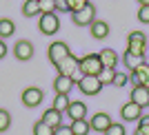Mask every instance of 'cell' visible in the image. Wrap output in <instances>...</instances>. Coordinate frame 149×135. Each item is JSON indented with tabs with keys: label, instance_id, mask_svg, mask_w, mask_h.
<instances>
[{
	"label": "cell",
	"instance_id": "cell-35",
	"mask_svg": "<svg viewBox=\"0 0 149 135\" xmlns=\"http://www.w3.org/2000/svg\"><path fill=\"white\" fill-rule=\"evenodd\" d=\"M134 135H149V126H143V124H138V129L134 131Z\"/></svg>",
	"mask_w": 149,
	"mask_h": 135
},
{
	"label": "cell",
	"instance_id": "cell-23",
	"mask_svg": "<svg viewBox=\"0 0 149 135\" xmlns=\"http://www.w3.org/2000/svg\"><path fill=\"white\" fill-rule=\"evenodd\" d=\"M113 78H116V71H113V69H102V71L98 73V80H100L102 86L113 84Z\"/></svg>",
	"mask_w": 149,
	"mask_h": 135
},
{
	"label": "cell",
	"instance_id": "cell-22",
	"mask_svg": "<svg viewBox=\"0 0 149 135\" xmlns=\"http://www.w3.org/2000/svg\"><path fill=\"white\" fill-rule=\"evenodd\" d=\"M69 104H71L69 95H56V100H54V109H56V111H60V113H67Z\"/></svg>",
	"mask_w": 149,
	"mask_h": 135
},
{
	"label": "cell",
	"instance_id": "cell-24",
	"mask_svg": "<svg viewBox=\"0 0 149 135\" xmlns=\"http://www.w3.org/2000/svg\"><path fill=\"white\" fill-rule=\"evenodd\" d=\"M127 42L129 44H147V36H145L143 31H131L129 36H127Z\"/></svg>",
	"mask_w": 149,
	"mask_h": 135
},
{
	"label": "cell",
	"instance_id": "cell-14",
	"mask_svg": "<svg viewBox=\"0 0 149 135\" xmlns=\"http://www.w3.org/2000/svg\"><path fill=\"white\" fill-rule=\"evenodd\" d=\"M98 55H100L102 67L116 71V67H118V62H120V55L116 53V51H113V49H102V51H98Z\"/></svg>",
	"mask_w": 149,
	"mask_h": 135
},
{
	"label": "cell",
	"instance_id": "cell-31",
	"mask_svg": "<svg viewBox=\"0 0 149 135\" xmlns=\"http://www.w3.org/2000/svg\"><path fill=\"white\" fill-rule=\"evenodd\" d=\"M127 131H125V124H118V122H113L109 129H107L105 135H125Z\"/></svg>",
	"mask_w": 149,
	"mask_h": 135
},
{
	"label": "cell",
	"instance_id": "cell-21",
	"mask_svg": "<svg viewBox=\"0 0 149 135\" xmlns=\"http://www.w3.org/2000/svg\"><path fill=\"white\" fill-rule=\"evenodd\" d=\"M22 16H27V18L40 16V2H36V0H25V5H22Z\"/></svg>",
	"mask_w": 149,
	"mask_h": 135
},
{
	"label": "cell",
	"instance_id": "cell-9",
	"mask_svg": "<svg viewBox=\"0 0 149 135\" xmlns=\"http://www.w3.org/2000/svg\"><path fill=\"white\" fill-rule=\"evenodd\" d=\"M129 80H131V84H134V86H147V89H149V64H147V62L131 71Z\"/></svg>",
	"mask_w": 149,
	"mask_h": 135
},
{
	"label": "cell",
	"instance_id": "cell-34",
	"mask_svg": "<svg viewBox=\"0 0 149 135\" xmlns=\"http://www.w3.org/2000/svg\"><path fill=\"white\" fill-rule=\"evenodd\" d=\"M54 135H74V133H71V129H69L67 124H62V126L54 129Z\"/></svg>",
	"mask_w": 149,
	"mask_h": 135
},
{
	"label": "cell",
	"instance_id": "cell-2",
	"mask_svg": "<svg viewBox=\"0 0 149 135\" xmlns=\"http://www.w3.org/2000/svg\"><path fill=\"white\" fill-rule=\"evenodd\" d=\"M38 29H40V33H45V36H56L58 29H60L58 13H42V16L38 18Z\"/></svg>",
	"mask_w": 149,
	"mask_h": 135
},
{
	"label": "cell",
	"instance_id": "cell-5",
	"mask_svg": "<svg viewBox=\"0 0 149 135\" xmlns=\"http://www.w3.org/2000/svg\"><path fill=\"white\" fill-rule=\"evenodd\" d=\"M20 100H22V104H25V106L36 109V106L42 104L45 93H42V89H38V86H27L25 91H22V95H20Z\"/></svg>",
	"mask_w": 149,
	"mask_h": 135
},
{
	"label": "cell",
	"instance_id": "cell-30",
	"mask_svg": "<svg viewBox=\"0 0 149 135\" xmlns=\"http://www.w3.org/2000/svg\"><path fill=\"white\" fill-rule=\"evenodd\" d=\"M129 82V75L123 73V71H116V78H113V86H118V89H123L125 84Z\"/></svg>",
	"mask_w": 149,
	"mask_h": 135
},
{
	"label": "cell",
	"instance_id": "cell-7",
	"mask_svg": "<svg viewBox=\"0 0 149 135\" xmlns=\"http://www.w3.org/2000/svg\"><path fill=\"white\" fill-rule=\"evenodd\" d=\"M78 89H80L85 95H98L105 86L100 84V80L96 78V75H85V78L78 82Z\"/></svg>",
	"mask_w": 149,
	"mask_h": 135
},
{
	"label": "cell",
	"instance_id": "cell-20",
	"mask_svg": "<svg viewBox=\"0 0 149 135\" xmlns=\"http://www.w3.org/2000/svg\"><path fill=\"white\" fill-rule=\"evenodd\" d=\"M69 129H71L74 135H89L91 133V124H89L87 120H76V122L69 124Z\"/></svg>",
	"mask_w": 149,
	"mask_h": 135
},
{
	"label": "cell",
	"instance_id": "cell-6",
	"mask_svg": "<svg viewBox=\"0 0 149 135\" xmlns=\"http://www.w3.org/2000/svg\"><path fill=\"white\" fill-rule=\"evenodd\" d=\"M58 75H67V78H74L78 71H80V58H76L74 53L71 55H67L65 60L58 64Z\"/></svg>",
	"mask_w": 149,
	"mask_h": 135
},
{
	"label": "cell",
	"instance_id": "cell-16",
	"mask_svg": "<svg viewBox=\"0 0 149 135\" xmlns=\"http://www.w3.org/2000/svg\"><path fill=\"white\" fill-rule=\"evenodd\" d=\"M40 120H42L45 124H49L51 129H58V126H62V113H60V111H56V109H54V106L45 111Z\"/></svg>",
	"mask_w": 149,
	"mask_h": 135
},
{
	"label": "cell",
	"instance_id": "cell-3",
	"mask_svg": "<svg viewBox=\"0 0 149 135\" xmlns=\"http://www.w3.org/2000/svg\"><path fill=\"white\" fill-rule=\"evenodd\" d=\"M47 55H49V62L54 64V67H58L67 55H71V51H69V44L62 42V40H56V42L49 44V49H47Z\"/></svg>",
	"mask_w": 149,
	"mask_h": 135
},
{
	"label": "cell",
	"instance_id": "cell-13",
	"mask_svg": "<svg viewBox=\"0 0 149 135\" xmlns=\"http://www.w3.org/2000/svg\"><path fill=\"white\" fill-rule=\"evenodd\" d=\"M67 115H69L71 122H76V120H87V104L80 102V100H74L67 109Z\"/></svg>",
	"mask_w": 149,
	"mask_h": 135
},
{
	"label": "cell",
	"instance_id": "cell-28",
	"mask_svg": "<svg viewBox=\"0 0 149 135\" xmlns=\"http://www.w3.org/2000/svg\"><path fill=\"white\" fill-rule=\"evenodd\" d=\"M67 5H69V13H76V11H80L82 7H87L89 0H67Z\"/></svg>",
	"mask_w": 149,
	"mask_h": 135
},
{
	"label": "cell",
	"instance_id": "cell-15",
	"mask_svg": "<svg viewBox=\"0 0 149 135\" xmlns=\"http://www.w3.org/2000/svg\"><path fill=\"white\" fill-rule=\"evenodd\" d=\"M76 82L67 75H58L56 80H54V89H56V95H69V91L74 89Z\"/></svg>",
	"mask_w": 149,
	"mask_h": 135
},
{
	"label": "cell",
	"instance_id": "cell-18",
	"mask_svg": "<svg viewBox=\"0 0 149 135\" xmlns=\"http://www.w3.org/2000/svg\"><path fill=\"white\" fill-rule=\"evenodd\" d=\"M16 33V22L11 18H0V40L13 36Z\"/></svg>",
	"mask_w": 149,
	"mask_h": 135
},
{
	"label": "cell",
	"instance_id": "cell-25",
	"mask_svg": "<svg viewBox=\"0 0 149 135\" xmlns=\"http://www.w3.org/2000/svg\"><path fill=\"white\" fill-rule=\"evenodd\" d=\"M33 135H54V129H51L49 124H45L42 120H40V122L33 124Z\"/></svg>",
	"mask_w": 149,
	"mask_h": 135
},
{
	"label": "cell",
	"instance_id": "cell-17",
	"mask_svg": "<svg viewBox=\"0 0 149 135\" xmlns=\"http://www.w3.org/2000/svg\"><path fill=\"white\" fill-rule=\"evenodd\" d=\"M89 31H91V36L96 38V40H105V38L109 36V25H107L105 20H96V22L89 27Z\"/></svg>",
	"mask_w": 149,
	"mask_h": 135
},
{
	"label": "cell",
	"instance_id": "cell-37",
	"mask_svg": "<svg viewBox=\"0 0 149 135\" xmlns=\"http://www.w3.org/2000/svg\"><path fill=\"white\" fill-rule=\"evenodd\" d=\"M140 124H143V126H149V115H143V117H140Z\"/></svg>",
	"mask_w": 149,
	"mask_h": 135
},
{
	"label": "cell",
	"instance_id": "cell-8",
	"mask_svg": "<svg viewBox=\"0 0 149 135\" xmlns=\"http://www.w3.org/2000/svg\"><path fill=\"white\" fill-rule=\"evenodd\" d=\"M120 117H123V122H140V117H143V109L134 102H127V104L120 106Z\"/></svg>",
	"mask_w": 149,
	"mask_h": 135
},
{
	"label": "cell",
	"instance_id": "cell-33",
	"mask_svg": "<svg viewBox=\"0 0 149 135\" xmlns=\"http://www.w3.org/2000/svg\"><path fill=\"white\" fill-rule=\"evenodd\" d=\"M54 2H56V13H69L67 0H54Z\"/></svg>",
	"mask_w": 149,
	"mask_h": 135
},
{
	"label": "cell",
	"instance_id": "cell-4",
	"mask_svg": "<svg viewBox=\"0 0 149 135\" xmlns=\"http://www.w3.org/2000/svg\"><path fill=\"white\" fill-rule=\"evenodd\" d=\"M71 20H74V25L76 27H91L93 22H96V7L89 2L87 7H82L80 11H76V13H71Z\"/></svg>",
	"mask_w": 149,
	"mask_h": 135
},
{
	"label": "cell",
	"instance_id": "cell-29",
	"mask_svg": "<svg viewBox=\"0 0 149 135\" xmlns=\"http://www.w3.org/2000/svg\"><path fill=\"white\" fill-rule=\"evenodd\" d=\"M42 13H56V2L54 0H40V16Z\"/></svg>",
	"mask_w": 149,
	"mask_h": 135
},
{
	"label": "cell",
	"instance_id": "cell-1",
	"mask_svg": "<svg viewBox=\"0 0 149 135\" xmlns=\"http://www.w3.org/2000/svg\"><path fill=\"white\" fill-rule=\"evenodd\" d=\"M102 62H100V55L98 53H87L80 58V71L82 75H96L98 78V73L102 71Z\"/></svg>",
	"mask_w": 149,
	"mask_h": 135
},
{
	"label": "cell",
	"instance_id": "cell-26",
	"mask_svg": "<svg viewBox=\"0 0 149 135\" xmlns=\"http://www.w3.org/2000/svg\"><path fill=\"white\" fill-rule=\"evenodd\" d=\"M9 126H11V115H9V111L0 109V133L9 131Z\"/></svg>",
	"mask_w": 149,
	"mask_h": 135
},
{
	"label": "cell",
	"instance_id": "cell-12",
	"mask_svg": "<svg viewBox=\"0 0 149 135\" xmlns=\"http://www.w3.org/2000/svg\"><path fill=\"white\" fill-rule=\"evenodd\" d=\"M129 102L138 104L140 109L149 106V89H147V86H134L131 93H129Z\"/></svg>",
	"mask_w": 149,
	"mask_h": 135
},
{
	"label": "cell",
	"instance_id": "cell-39",
	"mask_svg": "<svg viewBox=\"0 0 149 135\" xmlns=\"http://www.w3.org/2000/svg\"><path fill=\"white\" fill-rule=\"evenodd\" d=\"M36 2H40V0H36Z\"/></svg>",
	"mask_w": 149,
	"mask_h": 135
},
{
	"label": "cell",
	"instance_id": "cell-38",
	"mask_svg": "<svg viewBox=\"0 0 149 135\" xmlns=\"http://www.w3.org/2000/svg\"><path fill=\"white\" fill-rule=\"evenodd\" d=\"M138 5L140 7H149V0H138Z\"/></svg>",
	"mask_w": 149,
	"mask_h": 135
},
{
	"label": "cell",
	"instance_id": "cell-19",
	"mask_svg": "<svg viewBox=\"0 0 149 135\" xmlns=\"http://www.w3.org/2000/svg\"><path fill=\"white\" fill-rule=\"evenodd\" d=\"M123 64L129 69V71H134V69H138L140 64H145V58L134 55V53H127V51H125V53H123Z\"/></svg>",
	"mask_w": 149,
	"mask_h": 135
},
{
	"label": "cell",
	"instance_id": "cell-32",
	"mask_svg": "<svg viewBox=\"0 0 149 135\" xmlns=\"http://www.w3.org/2000/svg\"><path fill=\"white\" fill-rule=\"evenodd\" d=\"M138 20L145 22V25H149V7H140L138 9Z\"/></svg>",
	"mask_w": 149,
	"mask_h": 135
},
{
	"label": "cell",
	"instance_id": "cell-36",
	"mask_svg": "<svg viewBox=\"0 0 149 135\" xmlns=\"http://www.w3.org/2000/svg\"><path fill=\"white\" fill-rule=\"evenodd\" d=\"M7 55V44H5V40H0V60Z\"/></svg>",
	"mask_w": 149,
	"mask_h": 135
},
{
	"label": "cell",
	"instance_id": "cell-27",
	"mask_svg": "<svg viewBox=\"0 0 149 135\" xmlns=\"http://www.w3.org/2000/svg\"><path fill=\"white\" fill-rule=\"evenodd\" d=\"M145 51H147V44H129L127 42V53H134V55L145 58Z\"/></svg>",
	"mask_w": 149,
	"mask_h": 135
},
{
	"label": "cell",
	"instance_id": "cell-11",
	"mask_svg": "<svg viewBox=\"0 0 149 135\" xmlns=\"http://www.w3.org/2000/svg\"><path fill=\"white\" fill-rule=\"evenodd\" d=\"M89 124H91V131H96V133H107V129L113 124V120L109 113H96L89 120Z\"/></svg>",
	"mask_w": 149,
	"mask_h": 135
},
{
	"label": "cell",
	"instance_id": "cell-10",
	"mask_svg": "<svg viewBox=\"0 0 149 135\" xmlns=\"http://www.w3.org/2000/svg\"><path fill=\"white\" fill-rule=\"evenodd\" d=\"M33 44L29 42V40H18L16 42V47H13V55H16V60H20V62H27V60H31L33 58Z\"/></svg>",
	"mask_w": 149,
	"mask_h": 135
}]
</instances>
